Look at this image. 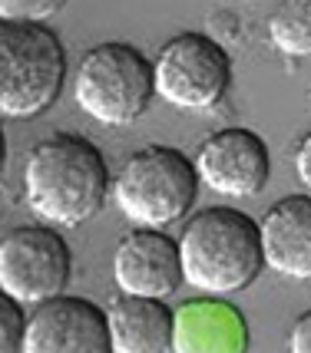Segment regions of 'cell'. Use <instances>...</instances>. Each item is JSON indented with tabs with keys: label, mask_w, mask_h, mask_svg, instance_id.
I'll return each mask as SVG.
<instances>
[{
	"label": "cell",
	"mask_w": 311,
	"mask_h": 353,
	"mask_svg": "<svg viewBox=\"0 0 311 353\" xmlns=\"http://www.w3.org/2000/svg\"><path fill=\"white\" fill-rule=\"evenodd\" d=\"M7 159H10V149H7V132H3V123H0V179L7 172Z\"/></svg>",
	"instance_id": "cell-20"
},
{
	"label": "cell",
	"mask_w": 311,
	"mask_h": 353,
	"mask_svg": "<svg viewBox=\"0 0 311 353\" xmlns=\"http://www.w3.org/2000/svg\"><path fill=\"white\" fill-rule=\"evenodd\" d=\"M156 96L179 109H212L232 86V57L205 30L176 33L153 60Z\"/></svg>",
	"instance_id": "cell-6"
},
{
	"label": "cell",
	"mask_w": 311,
	"mask_h": 353,
	"mask_svg": "<svg viewBox=\"0 0 311 353\" xmlns=\"http://www.w3.org/2000/svg\"><path fill=\"white\" fill-rule=\"evenodd\" d=\"M242 20L238 17H229V14H212L209 17V37L212 40H242Z\"/></svg>",
	"instance_id": "cell-17"
},
{
	"label": "cell",
	"mask_w": 311,
	"mask_h": 353,
	"mask_svg": "<svg viewBox=\"0 0 311 353\" xmlns=\"http://www.w3.org/2000/svg\"><path fill=\"white\" fill-rule=\"evenodd\" d=\"M268 40L285 57L305 60L311 53V0H281L268 20Z\"/></svg>",
	"instance_id": "cell-14"
},
{
	"label": "cell",
	"mask_w": 311,
	"mask_h": 353,
	"mask_svg": "<svg viewBox=\"0 0 311 353\" xmlns=\"http://www.w3.org/2000/svg\"><path fill=\"white\" fill-rule=\"evenodd\" d=\"M113 277L123 294L159 297V301L172 297L186 284L176 238L159 228H133L116 245Z\"/></svg>",
	"instance_id": "cell-10"
},
{
	"label": "cell",
	"mask_w": 311,
	"mask_h": 353,
	"mask_svg": "<svg viewBox=\"0 0 311 353\" xmlns=\"http://www.w3.org/2000/svg\"><path fill=\"white\" fill-rule=\"evenodd\" d=\"M77 106L103 125H133L156 99L153 60L136 43L106 40L83 53L73 79Z\"/></svg>",
	"instance_id": "cell-5"
},
{
	"label": "cell",
	"mask_w": 311,
	"mask_h": 353,
	"mask_svg": "<svg viewBox=\"0 0 311 353\" xmlns=\"http://www.w3.org/2000/svg\"><path fill=\"white\" fill-rule=\"evenodd\" d=\"M172 353H249V321L229 301H189L176 310Z\"/></svg>",
	"instance_id": "cell-12"
},
{
	"label": "cell",
	"mask_w": 311,
	"mask_h": 353,
	"mask_svg": "<svg viewBox=\"0 0 311 353\" xmlns=\"http://www.w3.org/2000/svg\"><path fill=\"white\" fill-rule=\"evenodd\" d=\"M20 353H23V350H20Z\"/></svg>",
	"instance_id": "cell-21"
},
{
	"label": "cell",
	"mask_w": 311,
	"mask_h": 353,
	"mask_svg": "<svg viewBox=\"0 0 311 353\" xmlns=\"http://www.w3.org/2000/svg\"><path fill=\"white\" fill-rule=\"evenodd\" d=\"M265 268L281 277L308 281L311 277V195L295 192L275 201L258 218Z\"/></svg>",
	"instance_id": "cell-11"
},
{
	"label": "cell",
	"mask_w": 311,
	"mask_h": 353,
	"mask_svg": "<svg viewBox=\"0 0 311 353\" xmlns=\"http://www.w3.org/2000/svg\"><path fill=\"white\" fill-rule=\"evenodd\" d=\"M66 46L60 33L40 20L0 17V116L37 119L66 86Z\"/></svg>",
	"instance_id": "cell-3"
},
{
	"label": "cell",
	"mask_w": 311,
	"mask_h": 353,
	"mask_svg": "<svg viewBox=\"0 0 311 353\" xmlns=\"http://www.w3.org/2000/svg\"><path fill=\"white\" fill-rule=\"evenodd\" d=\"M109 192L136 228L166 231L192 212L199 199V172L182 149L156 142L126 159Z\"/></svg>",
	"instance_id": "cell-4"
},
{
	"label": "cell",
	"mask_w": 311,
	"mask_h": 353,
	"mask_svg": "<svg viewBox=\"0 0 311 353\" xmlns=\"http://www.w3.org/2000/svg\"><path fill=\"white\" fill-rule=\"evenodd\" d=\"M23 334H27V310L14 294L0 288V353L23 350Z\"/></svg>",
	"instance_id": "cell-15"
},
{
	"label": "cell",
	"mask_w": 311,
	"mask_h": 353,
	"mask_svg": "<svg viewBox=\"0 0 311 353\" xmlns=\"http://www.w3.org/2000/svg\"><path fill=\"white\" fill-rule=\"evenodd\" d=\"M295 169H298L301 185H305V192H308V185H311V132H301V136H298Z\"/></svg>",
	"instance_id": "cell-19"
},
{
	"label": "cell",
	"mask_w": 311,
	"mask_h": 353,
	"mask_svg": "<svg viewBox=\"0 0 311 353\" xmlns=\"http://www.w3.org/2000/svg\"><path fill=\"white\" fill-rule=\"evenodd\" d=\"M113 353H172L176 310L159 297L120 294L106 310Z\"/></svg>",
	"instance_id": "cell-13"
},
{
	"label": "cell",
	"mask_w": 311,
	"mask_h": 353,
	"mask_svg": "<svg viewBox=\"0 0 311 353\" xmlns=\"http://www.w3.org/2000/svg\"><path fill=\"white\" fill-rule=\"evenodd\" d=\"M288 353H311V310L298 314L288 334Z\"/></svg>",
	"instance_id": "cell-18"
},
{
	"label": "cell",
	"mask_w": 311,
	"mask_h": 353,
	"mask_svg": "<svg viewBox=\"0 0 311 353\" xmlns=\"http://www.w3.org/2000/svg\"><path fill=\"white\" fill-rule=\"evenodd\" d=\"M109 165L103 149L79 132L40 139L23 165V195L37 218L53 228H77L103 212L109 199Z\"/></svg>",
	"instance_id": "cell-1"
},
{
	"label": "cell",
	"mask_w": 311,
	"mask_h": 353,
	"mask_svg": "<svg viewBox=\"0 0 311 353\" xmlns=\"http://www.w3.org/2000/svg\"><path fill=\"white\" fill-rule=\"evenodd\" d=\"M23 353H113L106 310L66 291L33 304Z\"/></svg>",
	"instance_id": "cell-8"
},
{
	"label": "cell",
	"mask_w": 311,
	"mask_h": 353,
	"mask_svg": "<svg viewBox=\"0 0 311 353\" xmlns=\"http://www.w3.org/2000/svg\"><path fill=\"white\" fill-rule=\"evenodd\" d=\"M70 0H0V17L3 20H40L60 14Z\"/></svg>",
	"instance_id": "cell-16"
},
{
	"label": "cell",
	"mask_w": 311,
	"mask_h": 353,
	"mask_svg": "<svg viewBox=\"0 0 311 353\" xmlns=\"http://www.w3.org/2000/svg\"><path fill=\"white\" fill-rule=\"evenodd\" d=\"M196 172L218 195L255 199L272 179V152L255 129L225 125L205 139L196 152Z\"/></svg>",
	"instance_id": "cell-9"
},
{
	"label": "cell",
	"mask_w": 311,
	"mask_h": 353,
	"mask_svg": "<svg viewBox=\"0 0 311 353\" xmlns=\"http://www.w3.org/2000/svg\"><path fill=\"white\" fill-rule=\"evenodd\" d=\"M176 245L182 261V281L199 291H245L265 271L258 218L232 205H209L189 215Z\"/></svg>",
	"instance_id": "cell-2"
},
{
	"label": "cell",
	"mask_w": 311,
	"mask_h": 353,
	"mask_svg": "<svg viewBox=\"0 0 311 353\" xmlns=\"http://www.w3.org/2000/svg\"><path fill=\"white\" fill-rule=\"evenodd\" d=\"M73 277V251L60 228L23 225L0 241V288L20 304H40L66 291Z\"/></svg>",
	"instance_id": "cell-7"
}]
</instances>
